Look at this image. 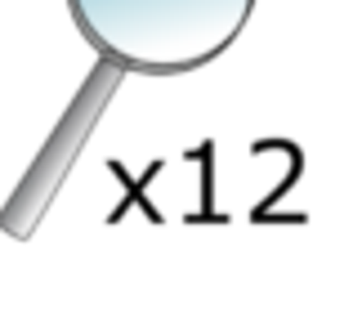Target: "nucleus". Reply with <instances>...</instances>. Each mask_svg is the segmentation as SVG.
I'll return each instance as SVG.
<instances>
[{"label":"nucleus","mask_w":353,"mask_h":331,"mask_svg":"<svg viewBox=\"0 0 353 331\" xmlns=\"http://www.w3.org/2000/svg\"><path fill=\"white\" fill-rule=\"evenodd\" d=\"M255 0H72L94 50L130 72H192L219 59L246 27Z\"/></svg>","instance_id":"nucleus-1"}]
</instances>
